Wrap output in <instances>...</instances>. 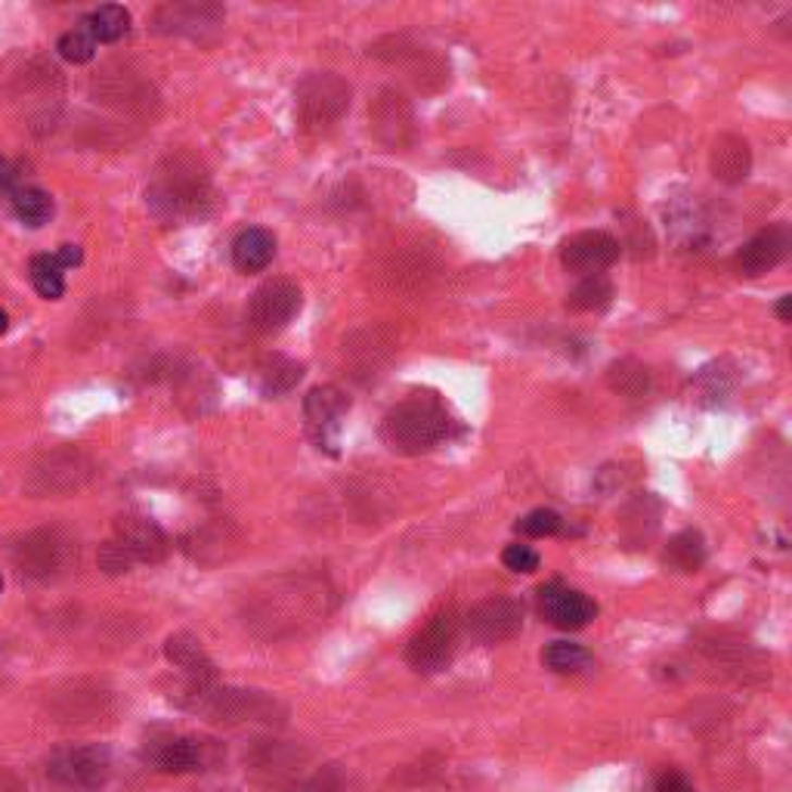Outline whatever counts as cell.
<instances>
[{"instance_id":"obj_1","label":"cell","mask_w":792,"mask_h":792,"mask_svg":"<svg viewBox=\"0 0 792 792\" xmlns=\"http://www.w3.org/2000/svg\"><path fill=\"white\" fill-rule=\"evenodd\" d=\"M146 198L164 223H189L211 211V180L189 152H177L161 161Z\"/></svg>"},{"instance_id":"obj_2","label":"cell","mask_w":792,"mask_h":792,"mask_svg":"<svg viewBox=\"0 0 792 792\" xmlns=\"http://www.w3.org/2000/svg\"><path fill=\"white\" fill-rule=\"evenodd\" d=\"M449 412L436 396L416 394L384 416L381 440L399 456H421L449 436Z\"/></svg>"},{"instance_id":"obj_3","label":"cell","mask_w":792,"mask_h":792,"mask_svg":"<svg viewBox=\"0 0 792 792\" xmlns=\"http://www.w3.org/2000/svg\"><path fill=\"white\" fill-rule=\"evenodd\" d=\"M325 585L310 576H282L273 582V589L258 597V619L251 622H267V634L295 632L297 626L313 622L319 614H325Z\"/></svg>"},{"instance_id":"obj_4","label":"cell","mask_w":792,"mask_h":792,"mask_svg":"<svg viewBox=\"0 0 792 792\" xmlns=\"http://www.w3.org/2000/svg\"><path fill=\"white\" fill-rule=\"evenodd\" d=\"M189 700H183L189 709L201 715H211L214 721H282L276 715L285 709L279 706L273 696H263L255 691H226V688H189Z\"/></svg>"},{"instance_id":"obj_5","label":"cell","mask_w":792,"mask_h":792,"mask_svg":"<svg viewBox=\"0 0 792 792\" xmlns=\"http://www.w3.org/2000/svg\"><path fill=\"white\" fill-rule=\"evenodd\" d=\"M75 542L60 530H32L13 545V564L28 579H57L75 560Z\"/></svg>"},{"instance_id":"obj_6","label":"cell","mask_w":792,"mask_h":792,"mask_svg":"<svg viewBox=\"0 0 792 792\" xmlns=\"http://www.w3.org/2000/svg\"><path fill=\"white\" fill-rule=\"evenodd\" d=\"M350 106V87L332 72L310 75L297 87V119L304 131H325L332 127Z\"/></svg>"},{"instance_id":"obj_7","label":"cell","mask_w":792,"mask_h":792,"mask_svg":"<svg viewBox=\"0 0 792 792\" xmlns=\"http://www.w3.org/2000/svg\"><path fill=\"white\" fill-rule=\"evenodd\" d=\"M94 477V461L78 453V449H60L50 453L40 461L32 465V471L25 477V490L38 498L47 495H72L84 490Z\"/></svg>"},{"instance_id":"obj_8","label":"cell","mask_w":792,"mask_h":792,"mask_svg":"<svg viewBox=\"0 0 792 792\" xmlns=\"http://www.w3.org/2000/svg\"><path fill=\"white\" fill-rule=\"evenodd\" d=\"M458 629H461V619H458L453 607L431 616L424 622V629H418L416 638L406 647L409 666L421 675H434L440 669H446L453 663V656H456Z\"/></svg>"},{"instance_id":"obj_9","label":"cell","mask_w":792,"mask_h":792,"mask_svg":"<svg viewBox=\"0 0 792 792\" xmlns=\"http://www.w3.org/2000/svg\"><path fill=\"white\" fill-rule=\"evenodd\" d=\"M47 774L65 790H99L112 777V755L106 746H72L47 762Z\"/></svg>"},{"instance_id":"obj_10","label":"cell","mask_w":792,"mask_h":792,"mask_svg":"<svg viewBox=\"0 0 792 792\" xmlns=\"http://www.w3.org/2000/svg\"><path fill=\"white\" fill-rule=\"evenodd\" d=\"M350 409V396L335 384L313 387L304 399V416H307V431L313 436L317 449L337 456V440H341V418Z\"/></svg>"},{"instance_id":"obj_11","label":"cell","mask_w":792,"mask_h":792,"mask_svg":"<svg viewBox=\"0 0 792 792\" xmlns=\"http://www.w3.org/2000/svg\"><path fill=\"white\" fill-rule=\"evenodd\" d=\"M297 313H300V288L288 279L263 282L248 304V322L260 335H276Z\"/></svg>"},{"instance_id":"obj_12","label":"cell","mask_w":792,"mask_h":792,"mask_svg":"<svg viewBox=\"0 0 792 792\" xmlns=\"http://www.w3.org/2000/svg\"><path fill=\"white\" fill-rule=\"evenodd\" d=\"M465 626L480 644H498L523 629V607L515 597H490L465 616Z\"/></svg>"},{"instance_id":"obj_13","label":"cell","mask_w":792,"mask_h":792,"mask_svg":"<svg viewBox=\"0 0 792 792\" xmlns=\"http://www.w3.org/2000/svg\"><path fill=\"white\" fill-rule=\"evenodd\" d=\"M539 614L555 629L576 632V629H585L597 616V604L582 592L567 589L564 582H548L539 589Z\"/></svg>"},{"instance_id":"obj_14","label":"cell","mask_w":792,"mask_h":792,"mask_svg":"<svg viewBox=\"0 0 792 792\" xmlns=\"http://www.w3.org/2000/svg\"><path fill=\"white\" fill-rule=\"evenodd\" d=\"M619 255H622V245L610 233H601V230H589V233L567 238L560 248L564 267L582 276H601L607 267H614Z\"/></svg>"},{"instance_id":"obj_15","label":"cell","mask_w":792,"mask_h":792,"mask_svg":"<svg viewBox=\"0 0 792 792\" xmlns=\"http://www.w3.org/2000/svg\"><path fill=\"white\" fill-rule=\"evenodd\" d=\"M112 542L119 545L124 555L134 564H159L168 555V535L161 533V527L149 517L127 515L115 520V535Z\"/></svg>"},{"instance_id":"obj_16","label":"cell","mask_w":792,"mask_h":792,"mask_svg":"<svg viewBox=\"0 0 792 792\" xmlns=\"http://www.w3.org/2000/svg\"><path fill=\"white\" fill-rule=\"evenodd\" d=\"M149 762L168 774H189L201 771L214 762V750L211 743L196 740V737H180L171 733L164 740H152L149 743Z\"/></svg>"},{"instance_id":"obj_17","label":"cell","mask_w":792,"mask_h":792,"mask_svg":"<svg viewBox=\"0 0 792 792\" xmlns=\"http://www.w3.org/2000/svg\"><path fill=\"white\" fill-rule=\"evenodd\" d=\"M220 25H223V10L211 3H168L156 13V28L164 35L205 40V32H218Z\"/></svg>"},{"instance_id":"obj_18","label":"cell","mask_w":792,"mask_h":792,"mask_svg":"<svg viewBox=\"0 0 792 792\" xmlns=\"http://www.w3.org/2000/svg\"><path fill=\"white\" fill-rule=\"evenodd\" d=\"M787 251H790V233H787V226H771V230H762L758 236L750 238L737 251L733 263H737V270L743 276H765V273H771L780 260L787 258Z\"/></svg>"},{"instance_id":"obj_19","label":"cell","mask_w":792,"mask_h":792,"mask_svg":"<svg viewBox=\"0 0 792 792\" xmlns=\"http://www.w3.org/2000/svg\"><path fill=\"white\" fill-rule=\"evenodd\" d=\"M372 131L391 149L406 146L412 139V109H409V102L399 94H394V90H384L375 99V106H372Z\"/></svg>"},{"instance_id":"obj_20","label":"cell","mask_w":792,"mask_h":792,"mask_svg":"<svg viewBox=\"0 0 792 792\" xmlns=\"http://www.w3.org/2000/svg\"><path fill=\"white\" fill-rule=\"evenodd\" d=\"M164 654H168V659L177 666L180 672L186 675L189 688H211L218 681L214 659L208 656V651L201 647V641H196L193 634H171L168 644H164Z\"/></svg>"},{"instance_id":"obj_21","label":"cell","mask_w":792,"mask_h":792,"mask_svg":"<svg viewBox=\"0 0 792 792\" xmlns=\"http://www.w3.org/2000/svg\"><path fill=\"white\" fill-rule=\"evenodd\" d=\"M709 168H713V177L737 186L750 177L753 171V149L750 143L740 137V134H721L713 143V152H709Z\"/></svg>"},{"instance_id":"obj_22","label":"cell","mask_w":792,"mask_h":792,"mask_svg":"<svg viewBox=\"0 0 792 792\" xmlns=\"http://www.w3.org/2000/svg\"><path fill=\"white\" fill-rule=\"evenodd\" d=\"M273 258H276V238L260 226L238 233L233 242V263L242 273H260L273 263Z\"/></svg>"},{"instance_id":"obj_23","label":"cell","mask_w":792,"mask_h":792,"mask_svg":"<svg viewBox=\"0 0 792 792\" xmlns=\"http://www.w3.org/2000/svg\"><path fill=\"white\" fill-rule=\"evenodd\" d=\"M666 567L675 570V573H696L700 567H703V560H706V542H703V535L696 533V530H684V533H678L669 539V545H666Z\"/></svg>"},{"instance_id":"obj_24","label":"cell","mask_w":792,"mask_h":792,"mask_svg":"<svg viewBox=\"0 0 792 792\" xmlns=\"http://www.w3.org/2000/svg\"><path fill=\"white\" fill-rule=\"evenodd\" d=\"M81 28L97 44H115V40H121L131 32V13L124 7H119V3H106V7H97L87 20L81 22Z\"/></svg>"},{"instance_id":"obj_25","label":"cell","mask_w":792,"mask_h":792,"mask_svg":"<svg viewBox=\"0 0 792 792\" xmlns=\"http://www.w3.org/2000/svg\"><path fill=\"white\" fill-rule=\"evenodd\" d=\"M542 663L557 675H582L594 669V656L573 641H555L542 651Z\"/></svg>"},{"instance_id":"obj_26","label":"cell","mask_w":792,"mask_h":792,"mask_svg":"<svg viewBox=\"0 0 792 792\" xmlns=\"http://www.w3.org/2000/svg\"><path fill=\"white\" fill-rule=\"evenodd\" d=\"M28 273H32V285L44 300H60L65 295V263L60 255H38L28 263Z\"/></svg>"},{"instance_id":"obj_27","label":"cell","mask_w":792,"mask_h":792,"mask_svg":"<svg viewBox=\"0 0 792 792\" xmlns=\"http://www.w3.org/2000/svg\"><path fill=\"white\" fill-rule=\"evenodd\" d=\"M10 201H13V214L20 218V223L32 226V230H40L47 220L53 218V198L38 186H20L10 196Z\"/></svg>"},{"instance_id":"obj_28","label":"cell","mask_w":792,"mask_h":792,"mask_svg":"<svg viewBox=\"0 0 792 792\" xmlns=\"http://www.w3.org/2000/svg\"><path fill=\"white\" fill-rule=\"evenodd\" d=\"M567 304L573 310H582V313H601L614 304V285L607 276H585L570 292Z\"/></svg>"},{"instance_id":"obj_29","label":"cell","mask_w":792,"mask_h":792,"mask_svg":"<svg viewBox=\"0 0 792 792\" xmlns=\"http://www.w3.org/2000/svg\"><path fill=\"white\" fill-rule=\"evenodd\" d=\"M607 384H610L614 394L644 396L651 391V372L638 359H619L607 369Z\"/></svg>"},{"instance_id":"obj_30","label":"cell","mask_w":792,"mask_h":792,"mask_svg":"<svg viewBox=\"0 0 792 792\" xmlns=\"http://www.w3.org/2000/svg\"><path fill=\"white\" fill-rule=\"evenodd\" d=\"M258 372H260V391L270 396L288 394L297 381L304 378V369L285 357H267L260 362Z\"/></svg>"},{"instance_id":"obj_31","label":"cell","mask_w":792,"mask_h":792,"mask_svg":"<svg viewBox=\"0 0 792 792\" xmlns=\"http://www.w3.org/2000/svg\"><path fill=\"white\" fill-rule=\"evenodd\" d=\"M57 50H60V57L65 62H90L94 60V53H97V40L90 38L84 28H72V32H65L57 44Z\"/></svg>"},{"instance_id":"obj_32","label":"cell","mask_w":792,"mask_h":792,"mask_svg":"<svg viewBox=\"0 0 792 792\" xmlns=\"http://www.w3.org/2000/svg\"><path fill=\"white\" fill-rule=\"evenodd\" d=\"M560 527H564V520H560V515L552 511V508H535V511H530V515L517 520V533L530 535V539L555 535L560 533Z\"/></svg>"},{"instance_id":"obj_33","label":"cell","mask_w":792,"mask_h":792,"mask_svg":"<svg viewBox=\"0 0 792 792\" xmlns=\"http://www.w3.org/2000/svg\"><path fill=\"white\" fill-rule=\"evenodd\" d=\"M733 384V372H728L725 362H715L709 369H703L696 375V387L703 391V396H713V399H721V396L731 391Z\"/></svg>"},{"instance_id":"obj_34","label":"cell","mask_w":792,"mask_h":792,"mask_svg":"<svg viewBox=\"0 0 792 792\" xmlns=\"http://www.w3.org/2000/svg\"><path fill=\"white\" fill-rule=\"evenodd\" d=\"M502 564L515 573H535L539 570V555L530 545H508L502 552Z\"/></svg>"},{"instance_id":"obj_35","label":"cell","mask_w":792,"mask_h":792,"mask_svg":"<svg viewBox=\"0 0 792 792\" xmlns=\"http://www.w3.org/2000/svg\"><path fill=\"white\" fill-rule=\"evenodd\" d=\"M99 567H102V570H106L109 576H121V573H127V570L134 567V560L124 555L119 545H115V542L109 539V542H106V545L99 548Z\"/></svg>"},{"instance_id":"obj_36","label":"cell","mask_w":792,"mask_h":792,"mask_svg":"<svg viewBox=\"0 0 792 792\" xmlns=\"http://www.w3.org/2000/svg\"><path fill=\"white\" fill-rule=\"evenodd\" d=\"M654 792H693L691 780L678 771H663L656 777Z\"/></svg>"},{"instance_id":"obj_37","label":"cell","mask_w":792,"mask_h":792,"mask_svg":"<svg viewBox=\"0 0 792 792\" xmlns=\"http://www.w3.org/2000/svg\"><path fill=\"white\" fill-rule=\"evenodd\" d=\"M16 180H20L16 177V168L0 156V196H13V193L20 189Z\"/></svg>"},{"instance_id":"obj_38","label":"cell","mask_w":792,"mask_h":792,"mask_svg":"<svg viewBox=\"0 0 792 792\" xmlns=\"http://www.w3.org/2000/svg\"><path fill=\"white\" fill-rule=\"evenodd\" d=\"M790 304L792 297H780L777 300V317H780V322H790Z\"/></svg>"},{"instance_id":"obj_39","label":"cell","mask_w":792,"mask_h":792,"mask_svg":"<svg viewBox=\"0 0 792 792\" xmlns=\"http://www.w3.org/2000/svg\"><path fill=\"white\" fill-rule=\"evenodd\" d=\"M7 325H10V319H7V313H3V310H0V335H3V332H7Z\"/></svg>"},{"instance_id":"obj_40","label":"cell","mask_w":792,"mask_h":792,"mask_svg":"<svg viewBox=\"0 0 792 792\" xmlns=\"http://www.w3.org/2000/svg\"><path fill=\"white\" fill-rule=\"evenodd\" d=\"M0 589H3V579H0Z\"/></svg>"}]
</instances>
